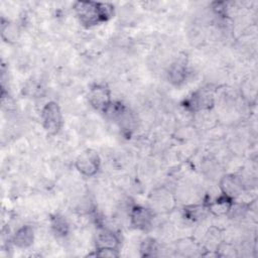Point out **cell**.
<instances>
[{
	"label": "cell",
	"mask_w": 258,
	"mask_h": 258,
	"mask_svg": "<svg viewBox=\"0 0 258 258\" xmlns=\"http://www.w3.org/2000/svg\"><path fill=\"white\" fill-rule=\"evenodd\" d=\"M74 9L83 24L92 26L107 21L112 15L113 7L108 3L81 1L75 3Z\"/></svg>",
	"instance_id": "obj_1"
},
{
	"label": "cell",
	"mask_w": 258,
	"mask_h": 258,
	"mask_svg": "<svg viewBox=\"0 0 258 258\" xmlns=\"http://www.w3.org/2000/svg\"><path fill=\"white\" fill-rule=\"evenodd\" d=\"M43 128L50 134H55L62 125V115L59 106L55 102L47 103L41 111Z\"/></svg>",
	"instance_id": "obj_2"
},
{
	"label": "cell",
	"mask_w": 258,
	"mask_h": 258,
	"mask_svg": "<svg viewBox=\"0 0 258 258\" xmlns=\"http://www.w3.org/2000/svg\"><path fill=\"white\" fill-rule=\"evenodd\" d=\"M90 104L99 111L107 112L112 105L111 92L108 87L101 84H96L91 87L88 93Z\"/></svg>",
	"instance_id": "obj_3"
},
{
	"label": "cell",
	"mask_w": 258,
	"mask_h": 258,
	"mask_svg": "<svg viewBox=\"0 0 258 258\" xmlns=\"http://www.w3.org/2000/svg\"><path fill=\"white\" fill-rule=\"evenodd\" d=\"M76 167L83 175L93 176L100 168V157L95 151H84L77 157Z\"/></svg>",
	"instance_id": "obj_4"
},
{
	"label": "cell",
	"mask_w": 258,
	"mask_h": 258,
	"mask_svg": "<svg viewBox=\"0 0 258 258\" xmlns=\"http://www.w3.org/2000/svg\"><path fill=\"white\" fill-rule=\"evenodd\" d=\"M153 220V213L151 210L142 207L135 206L130 211V222L135 229L145 230L147 229Z\"/></svg>",
	"instance_id": "obj_5"
},
{
	"label": "cell",
	"mask_w": 258,
	"mask_h": 258,
	"mask_svg": "<svg viewBox=\"0 0 258 258\" xmlns=\"http://www.w3.org/2000/svg\"><path fill=\"white\" fill-rule=\"evenodd\" d=\"M97 249H115L118 250L119 238L111 230L102 229L98 232L96 237Z\"/></svg>",
	"instance_id": "obj_6"
},
{
	"label": "cell",
	"mask_w": 258,
	"mask_h": 258,
	"mask_svg": "<svg viewBox=\"0 0 258 258\" xmlns=\"http://www.w3.org/2000/svg\"><path fill=\"white\" fill-rule=\"evenodd\" d=\"M34 240V232L30 226H22L13 236V244L21 249L28 248L32 245Z\"/></svg>",
	"instance_id": "obj_7"
},
{
	"label": "cell",
	"mask_w": 258,
	"mask_h": 258,
	"mask_svg": "<svg viewBox=\"0 0 258 258\" xmlns=\"http://www.w3.org/2000/svg\"><path fill=\"white\" fill-rule=\"evenodd\" d=\"M233 207V199L223 194L209 205V210L215 215H226Z\"/></svg>",
	"instance_id": "obj_8"
},
{
	"label": "cell",
	"mask_w": 258,
	"mask_h": 258,
	"mask_svg": "<svg viewBox=\"0 0 258 258\" xmlns=\"http://www.w3.org/2000/svg\"><path fill=\"white\" fill-rule=\"evenodd\" d=\"M221 186L223 188V194L233 199L236 195L239 194V190L242 188V183L238 177L231 175L223 179Z\"/></svg>",
	"instance_id": "obj_9"
},
{
	"label": "cell",
	"mask_w": 258,
	"mask_h": 258,
	"mask_svg": "<svg viewBox=\"0 0 258 258\" xmlns=\"http://www.w3.org/2000/svg\"><path fill=\"white\" fill-rule=\"evenodd\" d=\"M185 77H186V69L183 64L177 62L170 67L168 78L171 83L178 85L184 81Z\"/></svg>",
	"instance_id": "obj_10"
},
{
	"label": "cell",
	"mask_w": 258,
	"mask_h": 258,
	"mask_svg": "<svg viewBox=\"0 0 258 258\" xmlns=\"http://www.w3.org/2000/svg\"><path fill=\"white\" fill-rule=\"evenodd\" d=\"M51 228L55 234L61 237L66 236L69 232V224L66 219L60 216H54L51 219Z\"/></svg>",
	"instance_id": "obj_11"
},
{
	"label": "cell",
	"mask_w": 258,
	"mask_h": 258,
	"mask_svg": "<svg viewBox=\"0 0 258 258\" xmlns=\"http://www.w3.org/2000/svg\"><path fill=\"white\" fill-rule=\"evenodd\" d=\"M156 251V243L153 239H146L141 245V252L144 256H151Z\"/></svg>",
	"instance_id": "obj_12"
},
{
	"label": "cell",
	"mask_w": 258,
	"mask_h": 258,
	"mask_svg": "<svg viewBox=\"0 0 258 258\" xmlns=\"http://www.w3.org/2000/svg\"><path fill=\"white\" fill-rule=\"evenodd\" d=\"M96 255L101 257H117L118 250L115 249H96Z\"/></svg>",
	"instance_id": "obj_13"
}]
</instances>
